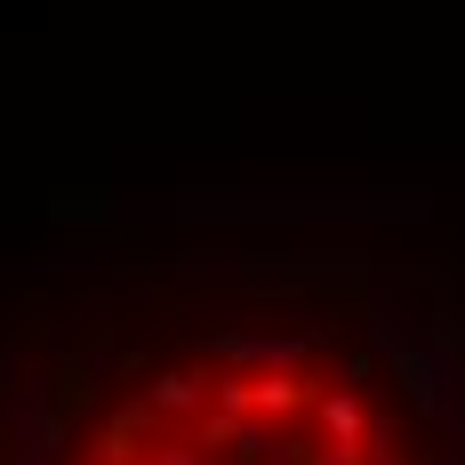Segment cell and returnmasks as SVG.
Listing matches in <instances>:
<instances>
[{"label": "cell", "instance_id": "1", "mask_svg": "<svg viewBox=\"0 0 465 465\" xmlns=\"http://www.w3.org/2000/svg\"><path fill=\"white\" fill-rule=\"evenodd\" d=\"M16 465H465V385L353 281H209L81 353Z\"/></svg>", "mask_w": 465, "mask_h": 465}, {"label": "cell", "instance_id": "2", "mask_svg": "<svg viewBox=\"0 0 465 465\" xmlns=\"http://www.w3.org/2000/svg\"><path fill=\"white\" fill-rule=\"evenodd\" d=\"M0 465H16V450H0Z\"/></svg>", "mask_w": 465, "mask_h": 465}]
</instances>
